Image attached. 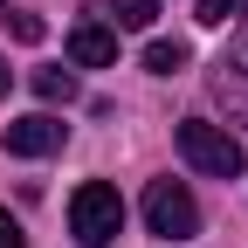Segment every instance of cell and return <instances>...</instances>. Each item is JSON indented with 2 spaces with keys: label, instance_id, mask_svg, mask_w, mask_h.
<instances>
[{
  "label": "cell",
  "instance_id": "7a4b0ae2",
  "mask_svg": "<svg viewBox=\"0 0 248 248\" xmlns=\"http://www.w3.org/2000/svg\"><path fill=\"white\" fill-rule=\"evenodd\" d=\"M179 159L193 166V172H207V179H234V172H241V145L221 131V124L186 117V124H179Z\"/></svg>",
  "mask_w": 248,
  "mask_h": 248
},
{
  "label": "cell",
  "instance_id": "52a82bcc",
  "mask_svg": "<svg viewBox=\"0 0 248 248\" xmlns=\"http://www.w3.org/2000/svg\"><path fill=\"white\" fill-rule=\"evenodd\" d=\"M145 69H152V76L186 69V42H152V48H145Z\"/></svg>",
  "mask_w": 248,
  "mask_h": 248
},
{
  "label": "cell",
  "instance_id": "7c38bea8",
  "mask_svg": "<svg viewBox=\"0 0 248 248\" xmlns=\"http://www.w3.org/2000/svg\"><path fill=\"white\" fill-rule=\"evenodd\" d=\"M221 69H228V76H241V83H248V28H241V42H234V55H228V62H221Z\"/></svg>",
  "mask_w": 248,
  "mask_h": 248
},
{
  "label": "cell",
  "instance_id": "4fadbf2b",
  "mask_svg": "<svg viewBox=\"0 0 248 248\" xmlns=\"http://www.w3.org/2000/svg\"><path fill=\"white\" fill-rule=\"evenodd\" d=\"M7 83H14V76H7V62H0V97H7Z\"/></svg>",
  "mask_w": 248,
  "mask_h": 248
},
{
  "label": "cell",
  "instance_id": "277c9868",
  "mask_svg": "<svg viewBox=\"0 0 248 248\" xmlns=\"http://www.w3.org/2000/svg\"><path fill=\"white\" fill-rule=\"evenodd\" d=\"M62 131H69V124H62V117L35 110V117H21V124H7V152H14V159H48V152H62Z\"/></svg>",
  "mask_w": 248,
  "mask_h": 248
},
{
  "label": "cell",
  "instance_id": "5bb4252c",
  "mask_svg": "<svg viewBox=\"0 0 248 248\" xmlns=\"http://www.w3.org/2000/svg\"><path fill=\"white\" fill-rule=\"evenodd\" d=\"M0 21H7V7H0Z\"/></svg>",
  "mask_w": 248,
  "mask_h": 248
},
{
  "label": "cell",
  "instance_id": "8992f818",
  "mask_svg": "<svg viewBox=\"0 0 248 248\" xmlns=\"http://www.w3.org/2000/svg\"><path fill=\"white\" fill-rule=\"evenodd\" d=\"M35 97H42V104H69V97H76V76H69V69H35Z\"/></svg>",
  "mask_w": 248,
  "mask_h": 248
},
{
  "label": "cell",
  "instance_id": "9c48e42d",
  "mask_svg": "<svg viewBox=\"0 0 248 248\" xmlns=\"http://www.w3.org/2000/svg\"><path fill=\"white\" fill-rule=\"evenodd\" d=\"M214 97H221L228 110H241V117H248V83H241V76H228V69H214Z\"/></svg>",
  "mask_w": 248,
  "mask_h": 248
},
{
  "label": "cell",
  "instance_id": "8fae6325",
  "mask_svg": "<svg viewBox=\"0 0 248 248\" xmlns=\"http://www.w3.org/2000/svg\"><path fill=\"white\" fill-rule=\"evenodd\" d=\"M0 248H28V234H21V221H14L7 207H0Z\"/></svg>",
  "mask_w": 248,
  "mask_h": 248
},
{
  "label": "cell",
  "instance_id": "3957f363",
  "mask_svg": "<svg viewBox=\"0 0 248 248\" xmlns=\"http://www.w3.org/2000/svg\"><path fill=\"white\" fill-rule=\"evenodd\" d=\"M145 228L166 234V241L200 234V200L186 193V179H152V186H145Z\"/></svg>",
  "mask_w": 248,
  "mask_h": 248
},
{
  "label": "cell",
  "instance_id": "6da1fadb",
  "mask_svg": "<svg viewBox=\"0 0 248 248\" xmlns=\"http://www.w3.org/2000/svg\"><path fill=\"white\" fill-rule=\"evenodd\" d=\"M69 234L83 248H110L124 234V200H117V186L104 179H83L76 193H69Z\"/></svg>",
  "mask_w": 248,
  "mask_h": 248
},
{
  "label": "cell",
  "instance_id": "30bf717a",
  "mask_svg": "<svg viewBox=\"0 0 248 248\" xmlns=\"http://www.w3.org/2000/svg\"><path fill=\"white\" fill-rule=\"evenodd\" d=\"M248 14V0H200V21L207 28H228V21H241Z\"/></svg>",
  "mask_w": 248,
  "mask_h": 248
},
{
  "label": "cell",
  "instance_id": "ba28073f",
  "mask_svg": "<svg viewBox=\"0 0 248 248\" xmlns=\"http://www.w3.org/2000/svg\"><path fill=\"white\" fill-rule=\"evenodd\" d=\"M110 14H117V28H152L159 21V0H110Z\"/></svg>",
  "mask_w": 248,
  "mask_h": 248
},
{
  "label": "cell",
  "instance_id": "5b68a950",
  "mask_svg": "<svg viewBox=\"0 0 248 248\" xmlns=\"http://www.w3.org/2000/svg\"><path fill=\"white\" fill-rule=\"evenodd\" d=\"M69 62H76V69H110V62H117V28L76 21L69 28Z\"/></svg>",
  "mask_w": 248,
  "mask_h": 248
}]
</instances>
